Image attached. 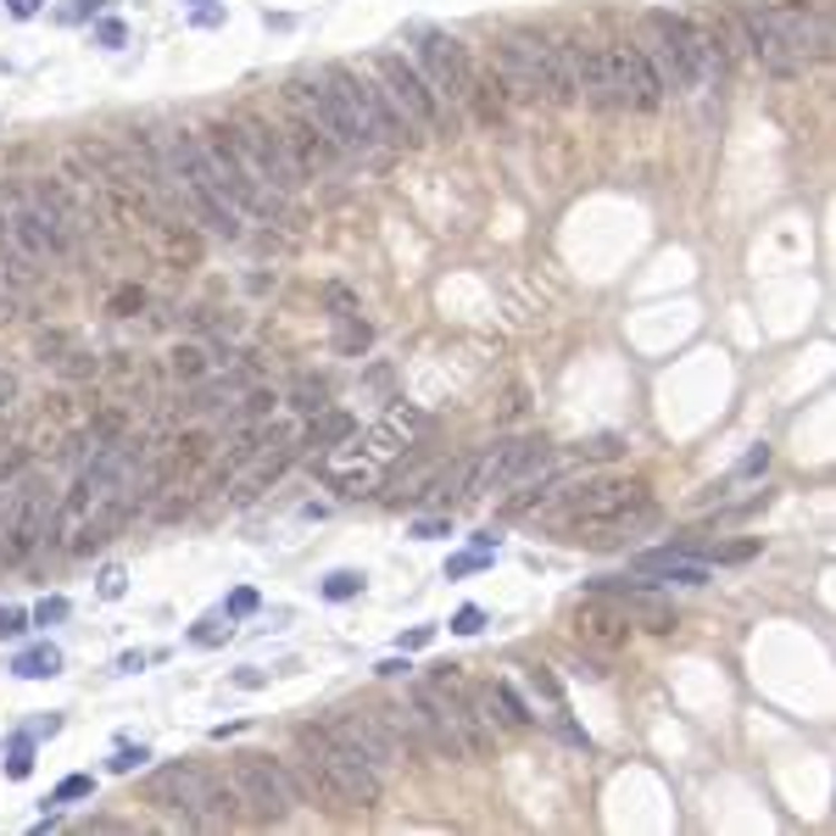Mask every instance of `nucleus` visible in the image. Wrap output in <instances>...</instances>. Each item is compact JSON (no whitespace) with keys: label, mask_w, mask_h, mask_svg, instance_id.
<instances>
[{"label":"nucleus","mask_w":836,"mask_h":836,"mask_svg":"<svg viewBox=\"0 0 836 836\" xmlns=\"http://www.w3.org/2000/svg\"><path fill=\"white\" fill-rule=\"evenodd\" d=\"M296 769L307 775V786L335 803V808H374L385 797V775L374 758H362L351 742H340L329 725H296Z\"/></svg>","instance_id":"1"},{"label":"nucleus","mask_w":836,"mask_h":836,"mask_svg":"<svg viewBox=\"0 0 836 836\" xmlns=\"http://www.w3.org/2000/svg\"><path fill=\"white\" fill-rule=\"evenodd\" d=\"M491 62H497V79L508 84V96H525V101H553V107H575L580 90H575V73L564 68V57L553 51V40L541 34H497L491 46Z\"/></svg>","instance_id":"2"},{"label":"nucleus","mask_w":836,"mask_h":836,"mask_svg":"<svg viewBox=\"0 0 836 836\" xmlns=\"http://www.w3.org/2000/svg\"><path fill=\"white\" fill-rule=\"evenodd\" d=\"M407 708H412L418 730H425L430 753H447V758H486V753H491V725H486L469 703L436 691L430 680H418V686L407 691Z\"/></svg>","instance_id":"3"},{"label":"nucleus","mask_w":836,"mask_h":836,"mask_svg":"<svg viewBox=\"0 0 836 836\" xmlns=\"http://www.w3.org/2000/svg\"><path fill=\"white\" fill-rule=\"evenodd\" d=\"M318 79H324V84L346 101V112H351V118H357V123L379 140V146H407V151H412L418 140H425V135H418V123H412V118H407V112H401V107H396V101H390V96H385V90L362 73V68H351V62H324V68H318Z\"/></svg>","instance_id":"4"},{"label":"nucleus","mask_w":836,"mask_h":836,"mask_svg":"<svg viewBox=\"0 0 836 836\" xmlns=\"http://www.w3.org/2000/svg\"><path fill=\"white\" fill-rule=\"evenodd\" d=\"M641 51L664 73L669 90H703L708 84V57H703V23L680 12H647L641 18Z\"/></svg>","instance_id":"5"},{"label":"nucleus","mask_w":836,"mask_h":836,"mask_svg":"<svg viewBox=\"0 0 836 836\" xmlns=\"http://www.w3.org/2000/svg\"><path fill=\"white\" fill-rule=\"evenodd\" d=\"M229 780H235V792H240V808H246L257 825H285L290 808L312 797V786H307L301 769H290L285 758H262V753L235 758Z\"/></svg>","instance_id":"6"},{"label":"nucleus","mask_w":836,"mask_h":836,"mask_svg":"<svg viewBox=\"0 0 836 836\" xmlns=\"http://www.w3.org/2000/svg\"><path fill=\"white\" fill-rule=\"evenodd\" d=\"M229 140H235V151L246 157V168H251V179L262 185V190H273V196H296L301 190V168H296V157L285 151V135H279V123H268V118H257V112H235L229 118Z\"/></svg>","instance_id":"7"},{"label":"nucleus","mask_w":836,"mask_h":836,"mask_svg":"<svg viewBox=\"0 0 836 836\" xmlns=\"http://www.w3.org/2000/svg\"><path fill=\"white\" fill-rule=\"evenodd\" d=\"M368 68H374L379 90H385V96H390V101H396V107L418 123V129H436V135L447 129V135H452V107L430 90V79L418 73L401 51H374V57H368Z\"/></svg>","instance_id":"8"},{"label":"nucleus","mask_w":836,"mask_h":836,"mask_svg":"<svg viewBox=\"0 0 836 836\" xmlns=\"http://www.w3.org/2000/svg\"><path fill=\"white\" fill-rule=\"evenodd\" d=\"M285 101H290L301 118H312V123H318V129H324V135L346 151V157H368V151L379 146V140H374V135H368V129L346 112V101H340V96H335L318 73H296V79H285Z\"/></svg>","instance_id":"9"},{"label":"nucleus","mask_w":836,"mask_h":836,"mask_svg":"<svg viewBox=\"0 0 836 836\" xmlns=\"http://www.w3.org/2000/svg\"><path fill=\"white\" fill-rule=\"evenodd\" d=\"M407 40H412V51H418V73L430 79V90H436L447 107H464L469 79H475L469 46H464L458 34H447V29H430V23H412Z\"/></svg>","instance_id":"10"},{"label":"nucleus","mask_w":836,"mask_h":836,"mask_svg":"<svg viewBox=\"0 0 836 836\" xmlns=\"http://www.w3.org/2000/svg\"><path fill=\"white\" fill-rule=\"evenodd\" d=\"M553 464V447L541 436H519V441H497L491 452L469 458V486H464V502L486 497V491H508L519 480H530L536 469Z\"/></svg>","instance_id":"11"},{"label":"nucleus","mask_w":836,"mask_h":836,"mask_svg":"<svg viewBox=\"0 0 836 836\" xmlns=\"http://www.w3.org/2000/svg\"><path fill=\"white\" fill-rule=\"evenodd\" d=\"M212 786H218V775L201 769V764H162L151 775L146 797L157 808H168L185 830H207V797H212Z\"/></svg>","instance_id":"12"},{"label":"nucleus","mask_w":836,"mask_h":836,"mask_svg":"<svg viewBox=\"0 0 836 836\" xmlns=\"http://www.w3.org/2000/svg\"><path fill=\"white\" fill-rule=\"evenodd\" d=\"M636 508H647V486L641 480H619V475H597V480H586L580 491H569L564 497V508H558V525H603V519H625V514H636Z\"/></svg>","instance_id":"13"},{"label":"nucleus","mask_w":836,"mask_h":836,"mask_svg":"<svg viewBox=\"0 0 836 836\" xmlns=\"http://www.w3.org/2000/svg\"><path fill=\"white\" fill-rule=\"evenodd\" d=\"M608 73H614V90H619V107L630 112H658L664 107V73L653 68V57L636 46V40H619L608 46Z\"/></svg>","instance_id":"14"},{"label":"nucleus","mask_w":836,"mask_h":836,"mask_svg":"<svg viewBox=\"0 0 836 836\" xmlns=\"http://www.w3.org/2000/svg\"><path fill=\"white\" fill-rule=\"evenodd\" d=\"M730 23H736V34H742V51H747L769 79H803V57L769 29L764 7H730Z\"/></svg>","instance_id":"15"},{"label":"nucleus","mask_w":836,"mask_h":836,"mask_svg":"<svg viewBox=\"0 0 836 836\" xmlns=\"http://www.w3.org/2000/svg\"><path fill=\"white\" fill-rule=\"evenodd\" d=\"M7 223H12V240L23 246V257H34V262L68 257V251H73V223L57 218L40 196H34V201H18V212H12Z\"/></svg>","instance_id":"16"},{"label":"nucleus","mask_w":836,"mask_h":836,"mask_svg":"<svg viewBox=\"0 0 836 836\" xmlns=\"http://www.w3.org/2000/svg\"><path fill=\"white\" fill-rule=\"evenodd\" d=\"M340 742H351L362 758H374L379 769H396L407 753H401V742H396V730L385 725V714L379 708H340V714H329L324 719Z\"/></svg>","instance_id":"17"},{"label":"nucleus","mask_w":836,"mask_h":836,"mask_svg":"<svg viewBox=\"0 0 836 836\" xmlns=\"http://www.w3.org/2000/svg\"><path fill=\"white\" fill-rule=\"evenodd\" d=\"M764 18H769V29L803 57V68L830 57V18H825L819 7H797V0H780V7H764Z\"/></svg>","instance_id":"18"},{"label":"nucleus","mask_w":836,"mask_h":836,"mask_svg":"<svg viewBox=\"0 0 836 836\" xmlns=\"http://www.w3.org/2000/svg\"><path fill=\"white\" fill-rule=\"evenodd\" d=\"M425 425H430V418L418 412V407H407V401H401V407H390V412L379 418V425L362 436V447H351V458H362V464H379V469H385L390 458H401L418 436H425Z\"/></svg>","instance_id":"19"},{"label":"nucleus","mask_w":836,"mask_h":836,"mask_svg":"<svg viewBox=\"0 0 836 836\" xmlns=\"http://www.w3.org/2000/svg\"><path fill=\"white\" fill-rule=\"evenodd\" d=\"M279 135H285V151L296 157V168L301 173H329V168H340L346 162V151L312 123V118H301L296 107H290V118L279 123Z\"/></svg>","instance_id":"20"},{"label":"nucleus","mask_w":836,"mask_h":836,"mask_svg":"<svg viewBox=\"0 0 836 836\" xmlns=\"http://www.w3.org/2000/svg\"><path fill=\"white\" fill-rule=\"evenodd\" d=\"M630 614L614 603V597H591V603H580L575 608V636L586 641V647H603V653H619L625 641H630Z\"/></svg>","instance_id":"21"},{"label":"nucleus","mask_w":836,"mask_h":836,"mask_svg":"<svg viewBox=\"0 0 836 836\" xmlns=\"http://www.w3.org/2000/svg\"><path fill=\"white\" fill-rule=\"evenodd\" d=\"M636 575L641 580H675V586H708L714 575H708V564H697V558H686V553H675V547H664V553H641L636 558Z\"/></svg>","instance_id":"22"},{"label":"nucleus","mask_w":836,"mask_h":836,"mask_svg":"<svg viewBox=\"0 0 836 836\" xmlns=\"http://www.w3.org/2000/svg\"><path fill=\"white\" fill-rule=\"evenodd\" d=\"M464 107H469L480 123H502V118H508V84L497 79V68H475Z\"/></svg>","instance_id":"23"},{"label":"nucleus","mask_w":836,"mask_h":836,"mask_svg":"<svg viewBox=\"0 0 836 836\" xmlns=\"http://www.w3.org/2000/svg\"><path fill=\"white\" fill-rule=\"evenodd\" d=\"M346 441H357V418H351V412H335V407L312 412V425H307V447L329 452V447H346Z\"/></svg>","instance_id":"24"},{"label":"nucleus","mask_w":836,"mask_h":836,"mask_svg":"<svg viewBox=\"0 0 836 836\" xmlns=\"http://www.w3.org/2000/svg\"><path fill=\"white\" fill-rule=\"evenodd\" d=\"M212 351L201 346V340H179L173 351H168V368H173V379L179 385H201V379H212Z\"/></svg>","instance_id":"25"},{"label":"nucleus","mask_w":836,"mask_h":836,"mask_svg":"<svg viewBox=\"0 0 836 836\" xmlns=\"http://www.w3.org/2000/svg\"><path fill=\"white\" fill-rule=\"evenodd\" d=\"M12 675H23V680H51V675H62V647H51V641L23 647V653L12 658Z\"/></svg>","instance_id":"26"},{"label":"nucleus","mask_w":836,"mask_h":836,"mask_svg":"<svg viewBox=\"0 0 836 836\" xmlns=\"http://www.w3.org/2000/svg\"><path fill=\"white\" fill-rule=\"evenodd\" d=\"M279 401H290V412L312 418V412L329 407V379H324V374H301V379L290 385V396H279Z\"/></svg>","instance_id":"27"},{"label":"nucleus","mask_w":836,"mask_h":836,"mask_svg":"<svg viewBox=\"0 0 836 836\" xmlns=\"http://www.w3.org/2000/svg\"><path fill=\"white\" fill-rule=\"evenodd\" d=\"M558 486H564V475H541V480H525V486H519V497H508V502H502V514H508V519H519V514L541 508L547 497H558Z\"/></svg>","instance_id":"28"},{"label":"nucleus","mask_w":836,"mask_h":836,"mask_svg":"<svg viewBox=\"0 0 836 836\" xmlns=\"http://www.w3.org/2000/svg\"><path fill=\"white\" fill-rule=\"evenodd\" d=\"M279 407V390L273 385H246L240 407H235V425H257V418H268Z\"/></svg>","instance_id":"29"},{"label":"nucleus","mask_w":836,"mask_h":836,"mask_svg":"<svg viewBox=\"0 0 836 836\" xmlns=\"http://www.w3.org/2000/svg\"><path fill=\"white\" fill-rule=\"evenodd\" d=\"M486 697H491V708H502V719H508V725H530V719H536V714L525 708V697H519L508 680H491V686H486Z\"/></svg>","instance_id":"30"},{"label":"nucleus","mask_w":836,"mask_h":836,"mask_svg":"<svg viewBox=\"0 0 836 836\" xmlns=\"http://www.w3.org/2000/svg\"><path fill=\"white\" fill-rule=\"evenodd\" d=\"M335 346H340L346 357H357V351H368V346H374V329H368L362 318H340V335H335Z\"/></svg>","instance_id":"31"},{"label":"nucleus","mask_w":836,"mask_h":836,"mask_svg":"<svg viewBox=\"0 0 836 836\" xmlns=\"http://www.w3.org/2000/svg\"><path fill=\"white\" fill-rule=\"evenodd\" d=\"M7 775H12V780H29V775H34V736H29V730H18V736H12Z\"/></svg>","instance_id":"32"},{"label":"nucleus","mask_w":836,"mask_h":836,"mask_svg":"<svg viewBox=\"0 0 836 836\" xmlns=\"http://www.w3.org/2000/svg\"><path fill=\"white\" fill-rule=\"evenodd\" d=\"M207 452H212V436H207V430H190V436L179 441V458H173V464H179V469H196Z\"/></svg>","instance_id":"33"},{"label":"nucleus","mask_w":836,"mask_h":836,"mask_svg":"<svg viewBox=\"0 0 836 836\" xmlns=\"http://www.w3.org/2000/svg\"><path fill=\"white\" fill-rule=\"evenodd\" d=\"M362 591V575H351V569H335L329 580H324V597L329 603H346V597H357Z\"/></svg>","instance_id":"34"},{"label":"nucleus","mask_w":836,"mask_h":836,"mask_svg":"<svg viewBox=\"0 0 836 836\" xmlns=\"http://www.w3.org/2000/svg\"><path fill=\"white\" fill-rule=\"evenodd\" d=\"M525 680H530V686H536V691H541V697H547L553 708L564 703V686H558V675H553L547 664H530V669H525Z\"/></svg>","instance_id":"35"},{"label":"nucleus","mask_w":836,"mask_h":836,"mask_svg":"<svg viewBox=\"0 0 836 836\" xmlns=\"http://www.w3.org/2000/svg\"><path fill=\"white\" fill-rule=\"evenodd\" d=\"M190 641H196V647H218V641H229V614H223V619H201V625L190 630Z\"/></svg>","instance_id":"36"},{"label":"nucleus","mask_w":836,"mask_h":836,"mask_svg":"<svg viewBox=\"0 0 836 836\" xmlns=\"http://www.w3.org/2000/svg\"><path fill=\"white\" fill-rule=\"evenodd\" d=\"M90 792H96V775H68V780H57L51 803H73V797H90Z\"/></svg>","instance_id":"37"},{"label":"nucleus","mask_w":836,"mask_h":836,"mask_svg":"<svg viewBox=\"0 0 836 836\" xmlns=\"http://www.w3.org/2000/svg\"><path fill=\"white\" fill-rule=\"evenodd\" d=\"M491 558H497V553H475V547H469L464 558H452V564H447V580H464V575H475V569H486Z\"/></svg>","instance_id":"38"},{"label":"nucleus","mask_w":836,"mask_h":836,"mask_svg":"<svg viewBox=\"0 0 836 836\" xmlns=\"http://www.w3.org/2000/svg\"><path fill=\"white\" fill-rule=\"evenodd\" d=\"M140 307H146V290H140V285H123V290L112 296V312H118V318H135Z\"/></svg>","instance_id":"39"},{"label":"nucleus","mask_w":836,"mask_h":836,"mask_svg":"<svg viewBox=\"0 0 836 836\" xmlns=\"http://www.w3.org/2000/svg\"><path fill=\"white\" fill-rule=\"evenodd\" d=\"M68 351H73V340H68L62 329H46V335H40V362H57V357H68Z\"/></svg>","instance_id":"40"},{"label":"nucleus","mask_w":836,"mask_h":836,"mask_svg":"<svg viewBox=\"0 0 836 836\" xmlns=\"http://www.w3.org/2000/svg\"><path fill=\"white\" fill-rule=\"evenodd\" d=\"M18 475H29V447H12L7 458H0V486H12Z\"/></svg>","instance_id":"41"},{"label":"nucleus","mask_w":836,"mask_h":836,"mask_svg":"<svg viewBox=\"0 0 836 836\" xmlns=\"http://www.w3.org/2000/svg\"><path fill=\"white\" fill-rule=\"evenodd\" d=\"M29 630V614L23 608H0V641H18Z\"/></svg>","instance_id":"42"},{"label":"nucleus","mask_w":836,"mask_h":836,"mask_svg":"<svg viewBox=\"0 0 836 836\" xmlns=\"http://www.w3.org/2000/svg\"><path fill=\"white\" fill-rule=\"evenodd\" d=\"M257 608H262V597H257L251 586H240V591L229 597V608H223V614H229V619H246V614H257Z\"/></svg>","instance_id":"43"},{"label":"nucleus","mask_w":836,"mask_h":836,"mask_svg":"<svg viewBox=\"0 0 836 836\" xmlns=\"http://www.w3.org/2000/svg\"><path fill=\"white\" fill-rule=\"evenodd\" d=\"M151 758V747H118L112 753V775H129V769H140Z\"/></svg>","instance_id":"44"},{"label":"nucleus","mask_w":836,"mask_h":836,"mask_svg":"<svg viewBox=\"0 0 836 836\" xmlns=\"http://www.w3.org/2000/svg\"><path fill=\"white\" fill-rule=\"evenodd\" d=\"M324 301L335 307V318H357V301H351V290H346V285H329V290H324Z\"/></svg>","instance_id":"45"},{"label":"nucleus","mask_w":836,"mask_h":836,"mask_svg":"<svg viewBox=\"0 0 836 836\" xmlns=\"http://www.w3.org/2000/svg\"><path fill=\"white\" fill-rule=\"evenodd\" d=\"M57 368H62L68 379H79V374H96V357H90V351H68V357H57Z\"/></svg>","instance_id":"46"},{"label":"nucleus","mask_w":836,"mask_h":836,"mask_svg":"<svg viewBox=\"0 0 836 836\" xmlns=\"http://www.w3.org/2000/svg\"><path fill=\"white\" fill-rule=\"evenodd\" d=\"M29 619H34V625H57V619H68V597H46Z\"/></svg>","instance_id":"47"},{"label":"nucleus","mask_w":836,"mask_h":836,"mask_svg":"<svg viewBox=\"0 0 836 836\" xmlns=\"http://www.w3.org/2000/svg\"><path fill=\"white\" fill-rule=\"evenodd\" d=\"M436 536H452V519L441 514V519H418L412 525V541H436Z\"/></svg>","instance_id":"48"},{"label":"nucleus","mask_w":836,"mask_h":836,"mask_svg":"<svg viewBox=\"0 0 836 836\" xmlns=\"http://www.w3.org/2000/svg\"><path fill=\"white\" fill-rule=\"evenodd\" d=\"M480 625H486L480 608H458V614H452V630H458V636H480Z\"/></svg>","instance_id":"49"},{"label":"nucleus","mask_w":836,"mask_h":836,"mask_svg":"<svg viewBox=\"0 0 836 836\" xmlns=\"http://www.w3.org/2000/svg\"><path fill=\"white\" fill-rule=\"evenodd\" d=\"M96 40H101V46H107V51H118V46H123V40H129V29H123V23H118V18H107V23H101V29H96Z\"/></svg>","instance_id":"50"},{"label":"nucleus","mask_w":836,"mask_h":836,"mask_svg":"<svg viewBox=\"0 0 836 836\" xmlns=\"http://www.w3.org/2000/svg\"><path fill=\"white\" fill-rule=\"evenodd\" d=\"M619 452H625V436H597L586 447V458H619Z\"/></svg>","instance_id":"51"},{"label":"nucleus","mask_w":836,"mask_h":836,"mask_svg":"<svg viewBox=\"0 0 836 836\" xmlns=\"http://www.w3.org/2000/svg\"><path fill=\"white\" fill-rule=\"evenodd\" d=\"M430 641H436V625H412L401 636V653H418V647H430Z\"/></svg>","instance_id":"52"},{"label":"nucleus","mask_w":836,"mask_h":836,"mask_svg":"<svg viewBox=\"0 0 836 836\" xmlns=\"http://www.w3.org/2000/svg\"><path fill=\"white\" fill-rule=\"evenodd\" d=\"M101 7H107V0H73V7L62 12V23H84V18H90V12H101Z\"/></svg>","instance_id":"53"},{"label":"nucleus","mask_w":836,"mask_h":836,"mask_svg":"<svg viewBox=\"0 0 836 836\" xmlns=\"http://www.w3.org/2000/svg\"><path fill=\"white\" fill-rule=\"evenodd\" d=\"M123 580H129L123 569H107V575H101V597H107V603H118V597H123Z\"/></svg>","instance_id":"54"},{"label":"nucleus","mask_w":836,"mask_h":836,"mask_svg":"<svg viewBox=\"0 0 836 836\" xmlns=\"http://www.w3.org/2000/svg\"><path fill=\"white\" fill-rule=\"evenodd\" d=\"M12 401H18V374H12V368H0V412H7Z\"/></svg>","instance_id":"55"},{"label":"nucleus","mask_w":836,"mask_h":836,"mask_svg":"<svg viewBox=\"0 0 836 836\" xmlns=\"http://www.w3.org/2000/svg\"><path fill=\"white\" fill-rule=\"evenodd\" d=\"M764 464H769V447H758V452H747V458L736 464V480H742V475H758Z\"/></svg>","instance_id":"56"},{"label":"nucleus","mask_w":836,"mask_h":836,"mask_svg":"<svg viewBox=\"0 0 836 836\" xmlns=\"http://www.w3.org/2000/svg\"><path fill=\"white\" fill-rule=\"evenodd\" d=\"M57 730H62V714H46V719L29 725V736H57Z\"/></svg>","instance_id":"57"},{"label":"nucleus","mask_w":836,"mask_h":836,"mask_svg":"<svg viewBox=\"0 0 836 836\" xmlns=\"http://www.w3.org/2000/svg\"><path fill=\"white\" fill-rule=\"evenodd\" d=\"M146 658H151V653H123V658H118V675H135V669H146Z\"/></svg>","instance_id":"58"},{"label":"nucleus","mask_w":836,"mask_h":836,"mask_svg":"<svg viewBox=\"0 0 836 836\" xmlns=\"http://www.w3.org/2000/svg\"><path fill=\"white\" fill-rule=\"evenodd\" d=\"M7 7H12V18H34V12L46 7V0H7Z\"/></svg>","instance_id":"59"},{"label":"nucleus","mask_w":836,"mask_h":836,"mask_svg":"<svg viewBox=\"0 0 836 836\" xmlns=\"http://www.w3.org/2000/svg\"><path fill=\"white\" fill-rule=\"evenodd\" d=\"M469 547H475V553H497V536H491V530H480V536H469Z\"/></svg>","instance_id":"60"},{"label":"nucleus","mask_w":836,"mask_h":836,"mask_svg":"<svg viewBox=\"0 0 836 836\" xmlns=\"http://www.w3.org/2000/svg\"><path fill=\"white\" fill-rule=\"evenodd\" d=\"M90 830H129V825H123V819H112V814H96V819H90Z\"/></svg>","instance_id":"61"}]
</instances>
